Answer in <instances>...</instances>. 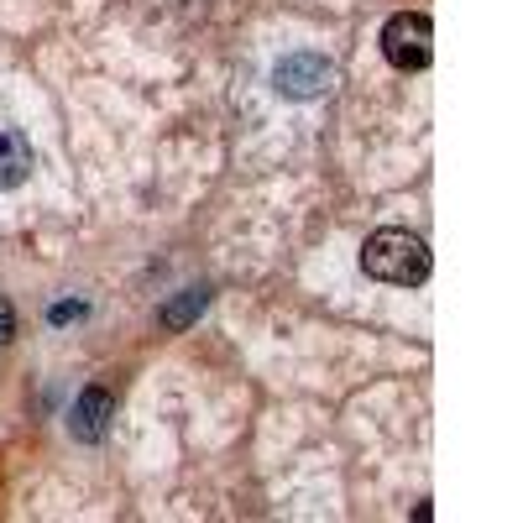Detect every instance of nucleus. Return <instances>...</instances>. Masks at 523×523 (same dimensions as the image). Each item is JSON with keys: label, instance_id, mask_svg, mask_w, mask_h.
I'll list each match as a JSON object with an SVG mask.
<instances>
[{"label": "nucleus", "instance_id": "obj_1", "mask_svg": "<svg viewBox=\"0 0 523 523\" xmlns=\"http://www.w3.org/2000/svg\"><path fill=\"white\" fill-rule=\"evenodd\" d=\"M361 267L372 272L377 283H398V288H414L429 278V246L414 236V231H372L367 246H361Z\"/></svg>", "mask_w": 523, "mask_h": 523}, {"label": "nucleus", "instance_id": "obj_2", "mask_svg": "<svg viewBox=\"0 0 523 523\" xmlns=\"http://www.w3.org/2000/svg\"><path fill=\"white\" fill-rule=\"evenodd\" d=\"M382 58L403 74H419L435 58V21L424 11H398L388 27H382Z\"/></svg>", "mask_w": 523, "mask_h": 523}, {"label": "nucleus", "instance_id": "obj_3", "mask_svg": "<svg viewBox=\"0 0 523 523\" xmlns=\"http://www.w3.org/2000/svg\"><path fill=\"white\" fill-rule=\"evenodd\" d=\"M272 89L288 100H320L335 89V63L325 53H293L272 68Z\"/></svg>", "mask_w": 523, "mask_h": 523}, {"label": "nucleus", "instance_id": "obj_4", "mask_svg": "<svg viewBox=\"0 0 523 523\" xmlns=\"http://www.w3.org/2000/svg\"><path fill=\"white\" fill-rule=\"evenodd\" d=\"M110 419H116V398H110L105 388H84L74 398V408H68V435H74L79 445H100Z\"/></svg>", "mask_w": 523, "mask_h": 523}, {"label": "nucleus", "instance_id": "obj_5", "mask_svg": "<svg viewBox=\"0 0 523 523\" xmlns=\"http://www.w3.org/2000/svg\"><path fill=\"white\" fill-rule=\"evenodd\" d=\"M32 178V142L16 126H0V189H21Z\"/></svg>", "mask_w": 523, "mask_h": 523}, {"label": "nucleus", "instance_id": "obj_6", "mask_svg": "<svg viewBox=\"0 0 523 523\" xmlns=\"http://www.w3.org/2000/svg\"><path fill=\"white\" fill-rule=\"evenodd\" d=\"M204 304H210V288H184V299H173L163 314H157V320H163L168 330H184V325L194 320V314H199Z\"/></svg>", "mask_w": 523, "mask_h": 523}, {"label": "nucleus", "instance_id": "obj_7", "mask_svg": "<svg viewBox=\"0 0 523 523\" xmlns=\"http://www.w3.org/2000/svg\"><path fill=\"white\" fill-rule=\"evenodd\" d=\"M11 340H16V309L0 299V346H11Z\"/></svg>", "mask_w": 523, "mask_h": 523}, {"label": "nucleus", "instance_id": "obj_8", "mask_svg": "<svg viewBox=\"0 0 523 523\" xmlns=\"http://www.w3.org/2000/svg\"><path fill=\"white\" fill-rule=\"evenodd\" d=\"M79 314H84V304H53L48 320H53V325H68V320H79Z\"/></svg>", "mask_w": 523, "mask_h": 523}]
</instances>
